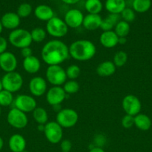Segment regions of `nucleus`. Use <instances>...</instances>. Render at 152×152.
Segmentation results:
<instances>
[{
	"instance_id": "f257e3e1",
	"label": "nucleus",
	"mask_w": 152,
	"mask_h": 152,
	"mask_svg": "<svg viewBox=\"0 0 152 152\" xmlns=\"http://www.w3.org/2000/svg\"><path fill=\"white\" fill-rule=\"evenodd\" d=\"M69 57V46L61 40H50L42 48L41 58L48 65H61Z\"/></svg>"
},
{
	"instance_id": "f03ea898",
	"label": "nucleus",
	"mask_w": 152,
	"mask_h": 152,
	"mask_svg": "<svg viewBox=\"0 0 152 152\" xmlns=\"http://www.w3.org/2000/svg\"><path fill=\"white\" fill-rule=\"evenodd\" d=\"M69 56L79 62H86L93 58L96 53V47L88 39H78L69 46Z\"/></svg>"
},
{
	"instance_id": "7ed1b4c3",
	"label": "nucleus",
	"mask_w": 152,
	"mask_h": 152,
	"mask_svg": "<svg viewBox=\"0 0 152 152\" xmlns=\"http://www.w3.org/2000/svg\"><path fill=\"white\" fill-rule=\"evenodd\" d=\"M8 42L16 48L22 49L30 47L32 43L31 33L24 28H16L9 34Z\"/></svg>"
},
{
	"instance_id": "20e7f679",
	"label": "nucleus",
	"mask_w": 152,
	"mask_h": 152,
	"mask_svg": "<svg viewBox=\"0 0 152 152\" xmlns=\"http://www.w3.org/2000/svg\"><path fill=\"white\" fill-rule=\"evenodd\" d=\"M46 81L53 86H63L66 82V70L60 65H49L46 71Z\"/></svg>"
},
{
	"instance_id": "39448f33",
	"label": "nucleus",
	"mask_w": 152,
	"mask_h": 152,
	"mask_svg": "<svg viewBox=\"0 0 152 152\" xmlns=\"http://www.w3.org/2000/svg\"><path fill=\"white\" fill-rule=\"evenodd\" d=\"M46 31L48 34L55 38H63L68 34L69 28L63 19L57 16L48 21L46 25Z\"/></svg>"
},
{
	"instance_id": "423d86ee",
	"label": "nucleus",
	"mask_w": 152,
	"mask_h": 152,
	"mask_svg": "<svg viewBox=\"0 0 152 152\" xmlns=\"http://www.w3.org/2000/svg\"><path fill=\"white\" fill-rule=\"evenodd\" d=\"M3 89L13 93L19 91L23 86V78L19 73L16 71L6 73L2 77Z\"/></svg>"
},
{
	"instance_id": "0eeeda50",
	"label": "nucleus",
	"mask_w": 152,
	"mask_h": 152,
	"mask_svg": "<svg viewBox=\"0 0 152 152\" xmlns=\"http://www.w3.org/2000/svg\"><path fill=\"white\" fill-rule=\"evenodd\" d=\"M78 114L72 108H63L57 113L56 122L63 129L72 128L78 121Z\"/></svg>"
},
{
	"instance_id": "6e6552de",
	"label": "nucleus",
	"mask_w": 152,
	"mask_h": 152,
	"mask_svg": "<svg viewBox=\"0 0 152 152\" xmlns=\"http://www.w3.org/2000/svg\"><path fill=\"white\" fill-rule=\"evenodd\" d=\"M43 133L46 140L52 144L59 143L63 140V128L56 121L48 122L45 124Z\"/></svg>"
},
{
	"instance_id": "1a4fd4ad",
	"label": "nucleus",
	"mask_w": 152,
	"mask_h": 152,
	"mask_svg": "<svg viewBox=\"0 0 152 152\" xmlns=\"http://www.w3.org/2000/svg\"><path fill=\"white\" fill-rule=\"evenodd\" d=\"M7 123L16 129H22L28 126V118L26 114L16 108L9 111L7 115Z\"/></svg>"
},
{
	"instance_id": "9d476101",
	"label": "nucleus",
	"mask_w": 152,
	"mask_h": 152,
	"mask_svg": "<svg viewBox=\"0 0 152 152\" xmlns=\"http://www.w3.org/2000/svg\"><path fill=\"white\" fill-rule=\"evenodd\" d=\"M122 107L126 114L135 117L141 111L142 103L135 95L128 94L122 99Z\"/></svg>"
},
{
	"instance_id": "9b49d317",
	"label": "nucleus",
	"mask_w": 152,
	"mask_h": 152,
	"mask_svg": "<svg viewBox=\"0 0 152 152\" xmlns=\"http://www.w3.org/2000/svg\"><path fill=\"white\" fill-rule=\"evenodd\" d=\"M14 108L20 110L22 112L29 113L32 112L37 106V101L33 96L28 94L18 95L14 99Z\"/></svg>"
},
{
	"instance_id": "f8f14e48",
	"label": "nucleus",
	"mask_w": 152,
	"mask_h": 152,
	"mask_svg": "<svg viewBox=\"0 0 152 152\" xmlns=\"http://www.w3.org/2000/svg\"><path fill=\"white\" fill-rule=\"evenodd\" d=\"M66 94L61 86H52L46 92V99L50 105H61L66 98Z\"/></svg>"
},
{
	"instance_id": "ddd939ff",
	"label": "nucleus",
	"mask_w": 152,
	"mask_h": 152,
	"mask_svg": "<svg viewBox=\"0 0 152 152\" xmlns=\"http://www.w3.org/2000/svg\"><path fill=\"white\" fill-rule=\"evenodd\" d=\"M30 93L33 96L40 97L47 92V83L42 77H34L30 80L29 85Z\"/></svg>"
},
{
	"instance_id": "4468645a",
	"label": "nucleus",
	"mask_w": 152,
	"mask_h": 152,
	"mask_svg": "<svg viewBox=\"0 0 152 152\" xmlns=\"http://www.w3.org/2000/svg\"><path fill=\"white\" fill-rule=\"evenodd\" d=\"M83 18L84 16L80 10L73 8L69 10L65 13L63 20L68 28H77L83 24Z\"/></svg>"
},
{
	"instance_id": "2eb2a0df",
	"label": "nucleus",
	"mask_w": 152,
	"mask_h": 152,
	"mask_svg": "<svg viewBox=\"0 0 152 152\" xmlns=\"http://www.w3.org/2000/svg\"><path fill=\"white\" fill-rule=\"evenodd\" d=\"M17 59L13 53L5 51L0 54V68L5 73L15 71L17 68Z\"/></svg>"
},
{
	"instance_id": "dca6fc26",
	"label": "nucleus",
	"mask_w": 152,
	"mask_h": 152,
	"mask_svg": "<svg viewBox=\"0 0 152 152\" xmlns=\"http://www.w3.org/2000/svg\"><path fill=\"white\" fill-rule=\"evenodd\" d=\"M21 18L18 14L14 12H7L5 13L1 18V22L2 24L3 28L7 30L16 29L20 25Z\"/></svg>"
},
{
	"instance_id": "f3484780",
	"label": "nucleus",
	"mask_w": 152,
	"mask_h": 152,
	"mask_svg": "<svg viewBox=\"0 0 152 152\" xmlns=\"http://www.w3.org/2000/svg\"><path fill=\"white\" fill-rule=\"evenodd\" d=\"M99 42L105 48H113L119 44V37L114 31H103L100 35Z\"/></svg>"
},
{
	"instance_id": "a211bd4d",
	"label": "nucleus",
	"mask_w": 152,
	"mask_h": 152,
	"mask_svg": "<svg viewBox=\"0 0 152 152\" xmlns=\"http://www.w3.org/2000/svg\"><path fill=\"white\" fill-rule=\"evenodd\" d=\"M8 147L12 152H22L26 148V140L22 135L14 134L9 138Z\"/></svg>"
},
{
	"instance_id": "6ab92c4d",
	"label": "nucleus",
	"mask_w": 152,
	"mask_h": 152,
	"mask_svg": "<svg viewBox=\"0 0 152 152\" xmlns=\"http://www.w3.org/2000/svg\"><path fill=\"white\" fill-rule=\"evenodd\" d=\"M22 67L25 72L30 74H34L39 72L41 68V62L40 59L35 56H31L25 58L22 62Z\"/></svg>"
},
{
	"instance_id": "aec40b11",
	"label": "nucleus",
	"mask_w": 152,
	"mask_h": 152,
	"mask_svg": "<svg viewBox=\"0 0 152 152\" xmlns=\"http://www.w3.org/2000/svg\"><path fill=\"white\" fill-rule=\"evenodd\" d=\"M102 18L99 14H90L88 13L84 16L82 25L87 31H95L100 28Z\"/></svg>"
},
{
	"instance_id": "412c9836",
	"label": "nucleus",
	"mask_w": 152,
	"mask_h": 152,
	"mask_svg": "<svg viewBox=\"0 0 152 152\" xmlns=\"http://www.w3.org/2000/svg\"><path fill=\"white\" fill-rule=\"evenodd\" d=\"M34 15L39 20L48 22L55 16V13L50 6L47 4H40L34 9Z\"/></svg>"
},
{
	"instance_id": "4be33fe9",
	"label": "nucleus",
	"mask_w": 152,
	"mask_h": 152,
	"mask_svg": "<svg viewBox=\"0 0 152 152\" xmlns=\"http://www.w3.org/2000/svg\"><path fill=\"white\" fill-rule=\"evenodd\" d=\"M116 71V67L113 61H104L98 64L96 68V73L101 77H108L113 75Z\"/></svg>"
},
{
	"instance_id": "5701e85b",
	"label": "nucleus",
	"mask_w": 152,
	"mask_h": 152,
	"mask_svg": "<svg viewBox=\"0 0 152 152\" xmlns=\"http://www.w3.org/2000/svg\"><path fill=\"white\" fill-rule=\"evenodd\" d=\"M104 7L110 13L120 14L126 7V2L125 0H106Z\"/></svg>"
},
{
	"instance_id": "b1692460",
	"label": "nucleus",
	"mask_w": 152,
	"mask_h": 152,
	"mask_svg": "<svg viewBox=\"0 0 152 152\" xmlns=\"http://www.w3.org/2000/svg\"><path fill=\"white\" fill-rule=\"evenodd\" d=\"M120 20H122L120 14L110 13L107 17L102 19L100 28L103 31H112V29L115 28L116 24Z\"/></svg>"
},
{
	"instance_id": "393cba45",
	"label": "nucleus",
	"mask_w": 152,
	"mask_h": 152,
	"mask_svg": "<svg viewBox=\"0 0 152 152\" xmlns=\"http://www.w3.org/2000/svg\"><path fill=\"white\" fill-rule=\"evenodd\" d=\"M152 125L151 120L145 114H139L134 117V126L142 132H146L151 129Z\"/></svg>"
},
{
	"instance_id": "a878e982",
	"label": "nucleus",
	"mask_w": 152,
	"mask_h": 152,
	"mask_svg": "<svg viewBox=\"0 0 152 152\" xmlns=\"http://www.w3.org/2000/svg\"><path fill=\"white\" fill-rule=\"evenodd\" d=\"M32 117L34 121L38 125H45L49 122L48 121L49 120V115H48L47 111L42 107H37L32 111Z\"/></svg>"
},
{
	"instance_id": "bb28decb",
	"label": "nucleus",
	"mask_w": 152,
	"mask_h": 152,
	"mask_svg": "<svg viewBox=\"0 0 152 152\" xmlns=\"http://www.w3.org/2000/svg\"><path fill=\"white\" fill-rule=\"evenodd\" d=\"M84 7L88 13L99 14L103 9V4L101 0H86Z\"/></svg>"
},
{
	"instance_id": "cd10ccee",
	"label": "nucleus",
	"mask_w": 152,
	"mask_h": 152,
	"mask_svg": "<svg viewBox=\"0 0 152 152\" xmlns=\"http://www.w3.org/2000/svg\"><path fill=\"white\" fill-rule=\"evenodd\" d=\"M151 6V0H134L132 4V8L137 13H145L150 9Z\"/></svg>"
},
{
	"instance_id": "c85d7f7f",
	"label": "nucleus",
	"mask_w": 152,
	"mask_h": 152,
	"mask_svg": "<svg viewBox=\"0 0 152 152\" xmlns=\"http://www.w3.org/2000/svg\"><path fill=\"white\" fill-rule=\"evenodd\" d=\"M30 33H31L32 42H34L36 43L43 42L46 39V36H47L46 31L41 27H37V28H33L31 31H30Z\"/></svg>"
},
{
	"instance_id": "c756f323",
	"label": "nucleus",
	"mask_w": 152,
	"mask_h": 152,
	"mask_svg": "<svg viewBox=\"0 0 152 152\" xmlns=\"http://www.w3.org/2000/svg\"><path fill=\"white\" fill-rule=\"evenodd\" d=\"M131 31L130 24L123 20H120L114 28V32L119 37H127Z\"/></svg>"
},
{
	"instance_id": "7c9ffc66",
	"label": "nucleus",
	"mask_w": 152,
	"mask_h": 152,
	"mask_svg": "<svg viewBox=\"0 0 152 152\" xmlns=\"http://www.w3.org/2000/svg\"><path fill=\"white\" fill-rule=\"evenodd\" d=\"M128 54L124 50H119L113 56V62L116 68H122L128 62Z\"/></svg>"
},
{
	"instance_id": "2f4dec72",
	"label": "nucleus",
	"mask_w": 152,
	"mask_h": 152,
	"mask_svg": "<svg viewBox=\"0 0 152 152\" xmlns=\"http://www.w3.org/2000/svg\"><path fill=\"white\" fill-rule=\"evenodd\" d=\"M14 101L13 94L10 91L4 90L0 91V106L7 107L11 105Z\"/></svg>"
},
{
	"instance_id": "473e14b6",
	"label": "nucleus",
	"mask_w": 152,
	"mask_h": 152,
	"mask_svg": "<svg viewBox=\"0 0 152 152\" xmlns=\"http://www.w3.org/2000/svg\"><path fill=\"white\" fill-rule=\"evenodd\" d=\"M63 88L64 91L66 92V94H74L78 91L79 89H80V86L76 80H69L68 81L64 83Z\"/></svg>"
},
{
	"instance_id": "72a5a7b5",
	"label": "nucleus",
	"mask_w": 152,
	"mask_h": 152,
	"mask_svg": "<svg viewBox=\"0 0 152 152\" xmlns=\"http://www.w3.org/2000/svg\"><path fill=\"white\" fill-rule=\"evenodd\" d=\"M32 6L29 3L24 2L19 4L17 8L16 13L20 18H26L31 15V13H32Z\"/></svg>"
},
{
	"instance_id": "f704fd0d",
	"label": "nucleus",
	"mask_w": 152,
	"mask_h": 152,
	"mask_svg": "<svg viewBox=\"0 0 152 152\" xmlns=\"http://www.w3.org/2000/svg\"><path fill=\"white\" fill-rule=\"evenodd\" d=\"M66 74L67 79L71 80H75L79 77L80 74V68L77 65H71L66 69Z\"/></svg>"
},
{
	"instance_id": "c9c22d12",
	"label": "nucleus",
	"mask_w": 152,
	"mask_h": 152,
	"mask_svg": "<svg viewBox=\"0 0 152 152\" xmlns=\"http://www.w3.org/2000/svg\"><path fill=\"white\" fill-rule=\"evenodd\" d=\"M121 19L125 22L130 23L135 20L136 19V12L133 10L132 7H126L123 10V11L120 13Z\"/></svg>"
},
{
	"instance_id": "e433bc0d",
	"label": "nucleus",
	"mask_w": 152,
	"mask_h": 152,
	"mask_svg": "<svg viewBox=\"0 0 152 152\" xmlns=\"http://www.w3.org/2000/svg\"><path fill=\"white\" fill-rule=\"evenodd\" d=\"M122 126L125 129H130L134 126V117L128 114H125L121 120Z\"/></svg>"
},
{
	"instance_id": "4c0bfd02",
	"label": "nucleus",
	"mask_w": 152,
	"mask_h": 152,
	"mask_svg": "<svg viewBox=\"0 0 152 152\" xmlns=\"http://www.w3.org/2000/svg\"><path fill=\"white\" fill-rule=\"evenodd\" d=\"M72 142L69 140H62L61 142V149L63 152H70L72 149Z\"/></svg>"
},
{
	"instance_id": "58836bf2",
	"label": "nucleus",
	"mask_w": 152,
	"mask_h": 152,
	"mask_svg": "<svg viewBox=\"0 0 152 152\" xmlns=\"http://www.w3.org/2000/svg\"><path fill=\"white\" fill-rule=\"evenodd\" d=\"M7 40L4 37L0 36V54L7 51Z\"/></svg>"
},
{
	"instance_id": "ea45409f",
	"label": "nucleus",
	"mask_w": 152,
	"mask_h": 152,
	"mask_svg": "<svg viewBox=\"0 0 152 152\" xmlns=\"http://www.w3.org/2000/svg\"><path fill=\"white\" fill-rule=\"evenodd\" d=\"M20 50H20L21 56H22L24 59L27 57H29V56H32L33 55V50L30 47L24 48L20 49Z\"/></svg>"
},
{
	"instance_id": "a19ab883",
	"label": "nucleus",
	"mask_w": 152,
	"mask_h": 152,
	"mask_svg": "<svg viewBox=\"0 0 152 152\" xmlns=\"http://www.w3.org/2000/svg\"><path fill=\"white\" fill-rule=\"evenodd\" d=\"M88 152H105L104 149H103L101 147H93V148H91Z\"/></svg>"
},
{
	"instance_id": "79ce46f5",
	"label": "nucleus",
	"mask_w": 152,
	"mask_h": 152,
	"mask_svg": "<svg viewBox=\"0 0 152 152\" xmlns=\"http://www.w3.org/2000/svg\"><path fill=\"white\" fill-rule=\"evenodd\" d=\"M61 1L66 4H75L78 2L80 0H61Z\"/></svg>"
},
{
	"instance_id": "37998d69",
	"label": "nucleus",
	"mask_w": 152,
	"mask_h": 152,
	"mask_svg": "<svg viewBox=\"0 0 152 152\" xmlns=\"http://www.w3.org/2000/svg\"><path fill=\"white\" fill-rule=\"evenodd\" d=\"M127 42L126 37H119V44L125 45Z\"/></svg>"
},
{
	"instance_id": "c03bdc74",
	"label": "nucleus",
	"mask_w": 152,
	"mask_h": 152,
	"mask_svg": "<svg viewBox=\"0 0 152 152\" xmlns=\"http://www.w3.org/2000/svg\"><path fill=\"white\" fill-rule=\"evenodd\" d=\"M44 129H45V125L39 124L38 126H37V130H38L39 132H44Z\"/></svg>"
},
{
	"instance_id": "a18cd8bd",
	"label": "nucleus",
	"mask_w": 152,
	"mask_h": 152,
	"mask_svg": "<svg viewBox=\"0 0 152 152\" xmlns=\"http://www.w3.org/2000/svg\"><path fill=\"white\" fill-rule=\"evenodd\" d=\"M3 146H4V140H3L2 138L0 137V151L2 149Z\"/></svg>"
},
{
	"instance_id": "49530a36",
	"label": "nucleus",
	"mask_w": 152,
	"mask_h": 152,
	"mask_svg": "<svg viewBox=\"0 0 152 152\" xmlns=\"http://www.w3.org/2000/svg\"><path fill=\"white\" fill-rule=\"evenodd\" d=\"M3 26H2V24H1V20H0V34H1V32H2V31H3Z\"/></svg>"
},
{
	"instance_id": "de8ad7c7",
	"label": "nucleus",
	"mask_w": 152,
	"mask_h": 152,
	"mask_svg": "<svg viewBox=\"0 0 152 152\" xmlns=\"http://www.w3.org/2000/svg\"><path fill=\"white\" fill-rule=\"evenodd\" d=\"M3 90V86H2V83H1V80L0 79V91Z\"/></svg>"
},
{
	"instance_id": "09e8293b",
	"label": "nucleus",
	"mask_w": 152,
	"mask_h": 152,
	"mask_svg": "<svg viewBox=\"0 0 152 152\" xmlns=\"http://www.w3.org/2000/svg\"><path fill=\"white\" fill-rule=\"evenodd\" d=\"M1 107H0V115H1Z\"/></svg>"
},
{
	"instance_id": "8fccbe9b",
	"label": "nucleus",
	"mask_w": 152,
	"mask_h": 152,
	"mask_svg": "<svg viewBox=\"0 0 152 152\" xmlns=\"http://www.w3.org/2000/svg\"><path fill=\"white\" fill-rule=\"evenodd\" d=\"M22 152H29V151H26V150H24V151H22Z\"/></svg>"
},
{
	"instance_id": "3c124183",
	"label": "nucleus",
	"mask_w": 152,
	"mask_h": 152,
	"mask_svg": "<svg viewBox=\"0 0 152 152\" xmlns=\"http://www.w3.org/2000/svg\"><path fill=\"white\" fill-rule=\"evenodd\" d=\"M61 152H63V151H61Z\"/></svg>"
}]
</instances>
